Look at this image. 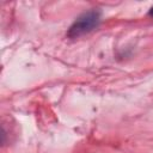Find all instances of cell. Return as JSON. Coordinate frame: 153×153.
<instances>
[{
	"label": "cell",
	"mask_w": 153,
	"mask_h": 153,
	"mask_svg": "<svg viewBox=\"0 0 153 153\" xmlns=\"http://www.w3.org/2000/svg\"><path fill=\"white\" fill-rule=\"evenodd\" d=\"M100 18H102V13L98 8H92L90 11L81 13L69 26L67 37L78 38L80 36H84V35L91 32L99 25Z\"/></svg>",
	"instance_id": "6da1fadb"
},
{
	"label": "cell",
	"mask_w": 153,
	"mask_h": 153,
	"mask_svg": "<svg viewBox=\"0 0 153 153\" xmlns=\"http://www.w3.org/2000/svg\"><path fill=\"white\" fill-rule=\"evenodd\" d=\"M148 14H149L151 17H153V6L149 8V12H148Z\"/></svg>",
	"instance_id": "7a4b0ae2"
}]
</instances>
